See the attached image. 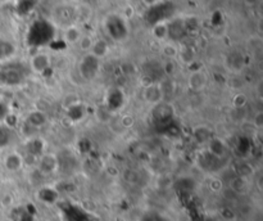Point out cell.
<instances>
[{"label":"cell","mask_w":263,"mask_h":221,"mask_svg":"<svg viewBox=\"0 0 263 221\" xmlns=\"http://www.w3.org/2000/svg\"><path fill=\"white\" fill-rule=\"evenodd\" d=\"M58 166H59L58 158L52 153H45L39 158L36 167L41 175H50V174H54L57 171Z\"/></svg>","instance_id":"obj_1"},{"label":"cell","mask_w":263,"mask_h":221,"mask_svg":"<svg viewBox=\"0 0 263 221\" xmlns=\"http://www.w3.org/2000/svg\"><path fill=\"white\" fill-rule=\"evenodd\" d=\"M23 81L22 72L17 68L0 69V85L4 87H16Z\"/></svg>","instance_id":"obj_2"},{"label":"cell","mask_w":263,"mask_h":221,"mask_svg":"<svg viewBox=\"0 0 263 221\" xmlns=\"http://www.w3.org/2000/svg\"><path fill=\"white\" fill-rule=\"evenodd\" d=\"M207 81L208 79H207L206 73L202 69H195L188 78V87L193 92H200L206 88Z\"/></svg>","instance_id":"obj_3"},{"label":"cell","mask_w":263,"mask_h":221,"mask_svg":"<svg viewBox=\"0 0 263 221\" xmlns=\"http://www.w3.org/2000/svg\"><path fill=\"white\" fill-rule=\"evenodd\" d=\"M3 167L9 173H17L23 167L22 155L18 152H9L4 156Z\"/></svg>","instance_id":"obj_4"},{"label":"cell","mask_w":263,"mask_h":221,"mask_svg":"<svg viewBox=\"0 0 263 221\" xmlns=\"http://www.w3.org/2000/svg\"><path fill=\"white\" fill-rule=\"evenodd\" d=\"M50 63H52L50 55L46 53H37L31 58V62H30L32 71L36 73H44L50 67Z\"/></svg>","instance_id":"obj_5"},{"label":"cell","mask_w":263,"mask_h":221,"mask_svg":"<svg viewBox=\"0 0 263 221\" xmlns=\"http://www.w3.org/2000/svg\"><path fill=\"white\" fill-rule=\"evenodd\" d=\"M89 69V73H87V80H92L95 75H97L98 69H99V59L97 57L92 54V53H87L85 57L82 58L80 63V71L81 69Z\"/></svg>","instance_id":"obj_6"},{"label":"cell","mask_w":263,"mask_h":221,"mask_svg":"<svg viewBox=\"0 0 263 221\" xmlns=\"http://www.w3.org/2000/svg\"><path fill=\"white\" fill-rule=\"evenodd\" d=\"M144 99H145L148 103L152 104H158L162 102L163 99V94H162V90L158 84H149L148 87L144 90Z\"/></svg>","instance_id":"obj_7"},{"label":"cell","mask_w":263,"mask_h":221,"mask_svg":"<svg viewBox=\"0 0 263 221\" xmlns=\"http://www.w3.org/2000/svg\"><path fill=\"white\" fill-rule=\"evenodd\" d=\"M26 122L34 126L35 129H40L48 122V116H46L45 112H41V111L36 109V111H32L27 115Z\"/></svg>","instance_id":"obj_8"},{"label":"cell","mask_w":263,"mask_h":221,"mask_svg":"<svg viewBox=\"0 0 263 221\" xmlns=\"http://www.w3.org/2000/svg\"><path fill=\"white\" fill-rule=\"evenodd\" d=\"M81 36H82V32H81L80 27L78 26L71 25V26H68L66 30H64L63 39L67 44H69V45H76V44L80 41Z\"/></svg>","instance_id":"obj_9"},{"label":"cell","mask_w":263,"mask_h":221,"mask_svg":"<svg viewBox=\"0 0 263 221\" xmlns=\"http://www.w3.org/2000/svg\"><path fill=\"white\" fill-rule=\"evenodd\" d=\"M16 54L15 44L6 39H0V60H8Z\"/></svg>","instance_id":"obj_10"},{"label":"cell","mask_w":263,"mask_h":221,"mask_svg":"<svg viewBox=\"0 0 263 221\" xmlns=\"http://www.w3.org/2000/svg\"><path fill=\"white\" fill-rule=\"evenodd\" d=\"M109 52V45L108 43H107L104 39H99V40H95L94 44H93V48H92V54L94 55V57H97L98 59H100V58L106 57L107 54H108Z\"/></svg>","instance_id":"obj_11"},{"label":"cell","mask_w":263,"mask_h":221,"mask_svg":"<svg viewBox=\"0 0 263 221\" xmlns=\"http://www.w3.org/2000/svg\"><path fill=\"white\" fill-rule=\"evenodd\" d=\"M208 144L209 153H211L212 156H215V157H222V156L225 155V152H226V146H225V144H223V141L221 140V139L212 138L211 140L208 141Z\"/></svg>","instance_id":"obj_12"},{"label":"cell","mask_w":263,"mask_h":221,"mask_svg":"<svg viewBox=\"0 0 263 221\" xmlns=\"http://www.w3.org/2000/svg\"><path fill=\"white\" fill-rule=\"evenodd\" d=\"M229 188L235 193V194H243L244 192L248 188V183H246V179L240 178V176L235 175L234 178L230 180L229 183Z\"/></svg>","instance_id":"obj_13"},{"label":"cell","mask_w":263,"mask_h":221,"mask_svg":"<svg viewBox=\"0 0 263 221\" xmlns=\"http://www.w3.org/2000/svg\"><path fill=\"white\" fill-rule=\"evenodd\" d=\"M193 136H194V139L199 144H204V143H208V141L212 139V132L208 127L198 126L195 127L194 131H193Z\"/></svg>","instance_id":"obj_14"},{"label":"cell","mask_w":263,"mask_h":221,"mask_svg":"<svg viewBox=\"0 0 263 221\" xmlns=\"http://www.w3.org/2000/svg\"><path fill=\"white\" fill-rule=\"evenodd\" d=\"M122 179L130 185H136L140 181V173L135 169H125L122 171Z\"/></svg>","instance_id":"obj_15"},{"label":"cell","mask_w":263,"mask_h":221,"mask_svg":"<svg viewBox=\"0 0 263 221\" xmlns=\"http://www.w3.org/2000/svg\"><path fill=\"white\" fill-rule=\"evenodd\" d=\"M254 174V167L250 162H240L236 167V175L240 178L248 179L249 176H252Z\"/></svg>","instance_id":"obj_16"},{"label":"cell","mask_w":263,"mask_h":221,"mask_svg":"<svg viewBox=\"0 0 263 221\" xmlns=\"http://www.w3.org/2000/svg\"><path fill=\"white\" fill-rule=\"evenodd\" d=\"M153 36L158 40H164V39L168 36V25L164 22H159L157 23L152 30Z\"/></svg>","instance_id":"obj_17"},{"label":"cell","mask_w":263,"mask_h":221,"mask_svg":"<svg viewBox=\"0 0 263 221\" xmlns=\"http://www.w3.org/2000/svg\"><path fill=\"white\" fill-rule=\"evenodd\" d=\"M93 44H94V40H93L92 36H89V35H82L80 41L77 43V45L78 48H80V50H82V52L85 53H90L92 52Z\"/></svg>","instance_id":"obj_18"},{"label":"cell","mask_w":263,"mask_h":221,"mask_svg":"<svg viewBox=\"0 0 263 221\" xmlns=\"http://www.w3.org/2000/svg\"><path fill=\"white\" fill-rule=\"evenodd\" d=\"M246 103H248V97L243 94V93H237L232 98V106L235 108H243V107H245Z\"/></svg>","instance_id":"obj_19"},{"label":"cell","mask_w":263,"mask_h":221,"mask_svg":"<svg viewBox=\"0 0 263 221\" xmlns=\"http://www.w3.org/2000/svg\"><path fill=\"white\" fill-rule=\"evenodd\" d=\"M22 161H23V166L27 167H36L37 166V161H39V157L32 153L27 152L26 155L22 156Z\"/></svg>","instance_id":"obj_20"},{"label":"cell","mask_w":263,"mask_h":221,"mask_svg":"<svg viewBox=\"0 0 263 221\" xmlns=\"http://www.w3.org/2000/svg\"><path fill=\"white\" fill-rule=\"evenodd\" d=\"M9 138H11V130L4 125H0V148L9 143Z\"/></svg>","instance_id":"obj_21"},{"label":"cell","mask_w":263,"mask_h":221,"mask_svg":"<svg viewBox=\"0 0 263 221\" xmlns=\"http://www.w3.org/2000/svg\"><path fill=\"white\" fill-rule=\"evenodd\" d=\"M162 52L167 58H173L179 54V49L173 44H164Z\"/></svg>","instance_id":"obj_22"},{"label":"cell","mask_w":263,"mask_h":221,"mask_svg":"<svg viewBox=\"0 0 263 221\" xmlns=\"http://www.w3.org/2000/svg\"><path fill=\"white\" fill-rule=\"evenodd\" d=\"M208 187L212 192L220 193L223 190V183H222V180H220V179H216V178L211 179L208 183Z\"/></svg>","instance_id":"obj_23"},{"label":"cell","mask_w":263,"mask_h":221,"mask_svg":"<svg viewBox=\"0 0 263 221\" xmlns=\"http://www.w3.org/2000/svg\"><path fill=\"white\" fill-rule=\"evenodd\" d=\"M253 125L255 129L260 130L263 127V111H258L254 116H253Z\"/></svg>","instance_id":"obj_24"},{"label":"cell","mask_w":263,"mask_h":221,"mask_svg":"<svg viewBox=\"0 0 263 221\" xmlns=\"http://www.w3.org/2000/svg\"><path fill=\"white\" fill-rule=\"evenodd\" d=\"M135 124V118L130 115H125L121 118V125H122L125 129H130V127L134 126Z\"/></svg>","instance_id":"obj_25"},{"label":"cell","mask_w":263,"mask_h":221,"mask_svg":"<svg viewBox=\"0 0 263 221\" xmlns=\"http://www.w3.org/2000/svg\"><path fill=\"white\" fill-rule=\"evenodd\" d=\"M221 216H222L223 218H226V220H232V218L235 217V213L229 207H223L222 210H221Z\"/></svg>","instance_id":"obj_26"},{"label":"cell","mask_w":263,"mask_h":221,"mask_svg":"<svg viewBox=\"0 0 263 221\" xmlns=\"http://www.w3.org/2000/svg\"><path fill=\"white\" fill-rule=\"evenodd\" d=\"M0 203H2V206L3 207H11L12 204H13V197H12L9 193H7V194H4L3 197H2Z\"/></svg>","instance_id":"obj_27"},{"label":"cell","mask_w":263,"mask_h":221,"mask_svg":"<svg viewBox=\"0 0 263 221\" xmlns=\"http://www.w3.org/2000/svg\"><path fill=\"white\" fill-rule=\"evenodd\" d=\"M107 174H108L109 176H112V178H117V176L120 175V170L116 166H113V165H109L108 169H107Z\"/></svg>","instance_id":"obj_28"},{"label":"cell","mask_w":263,"mask_h":221,"mask_svg":"<svg viewBox=\"0 0 263 221\" xmlns=\"http://www.w3.org/2000/svg\"><path fill=\"white\" fill-rule=\"evenodd\" d=\"M174 71V64L173 62H171V60H168L166 64H164V72H166L167 75H172Z\"/></svg>","instance_id":"obj_29"},{"label":"cell","mask_w":263,"mask_h":221,"mask_svg":"<svg viewBox=\"0 0 263 221\" xmlns=\"http://www.w3.org/2000/svg\"><path fill=\"white\" fill-rule=\"evenodd\" d=\"M141 3L145 7H148V8H152V7H155L157 4H159L160 0H141Z\"/></svg>","instance_id":"obj_30"},{"label":"cell","mask_w":263,"mask_h":221,"mask_svg":"<svg viewBox=\"0 0 263 221\" xmlns=\"http://www.w3.org/2000/svg\"><path fill=\"white\" fill-rule=\"evenodd\" d=\"M243 2L246 4V6L253 7V6H255V4H257L258 2H259V0H243Z\"/></svg>","instance_id":"obj_31"},{"label":"cell","mask_w":263,"mask_h":221,"mask_svg":"<svg viewBox=\"0 0 263 221\" xmlns=\"http://www.w3.org/2000/svg\"><path fill=\"white\" fill-rule=\"evenodd\" d=\"M2 171H3V166L0 165V174H2Z\"/></svg>","instance_id":"obj_32"}]
</instances>
